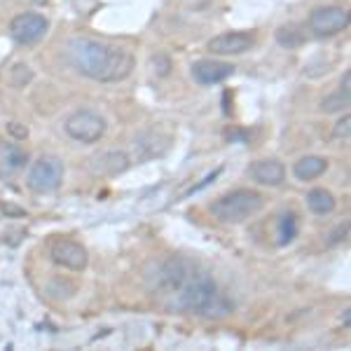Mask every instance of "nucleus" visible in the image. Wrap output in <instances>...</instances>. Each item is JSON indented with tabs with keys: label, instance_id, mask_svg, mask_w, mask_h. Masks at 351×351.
Here are the masks:
<instances>
[{
	"label": "nucleus",
	"instance_id": "f3484780",
	"mask_svg": "<svg viewBox=\"0 0 351 351\" xmlns=\"http://www.w3.org/2000/svg\"><path fill=\"white\" fill-rule=\"evenodd\" d=\"M276 43L284 45V47H288V49H295L304 43V33L293 24L281 26L279 31H276Z\"/></svg>",
	"mask_w": 351,
	"mask_h": 351
},
{
	"label": "nucleus",
	"instance_id": "4be33fe9",
	"mask_svg": "<svg viewBox=\"0 0 351 351\" xmlns=\"http://www.w3.org/2000/svg\"><path fill=\"white\" fill-rule=\"evenodd\" d=\"M349 84H351V73L347 71V73H344V77H342V84H339V89H342V92H351V87H349Z\"/></svg>",
	"mask_w": 351,
	"mask_h": 351
},
{
	"label": "nucleus",
	"instance_id": "7ed1b4c3",
	"mask_svg": "<svg viewBox=\"0 0 351 351\" xmlns=\"http://www.w3.org/2000/svg\"><path fill=\"white\" fill-rule=\"evenodd\" d=\"M265 197L256 190H234L211 204V216L223 225H239L263 211Z\"/></svg>",
	"mask_w": 351,
	"mask_h": 351
},
{
	"label": "nucleus",
	"instance_id": "aec40b11",
	"mask_svg": "<svg viewBox=\"0 0 351 351\" xmlns=\"http://www.w3.org/2000/svg\"><path fill=\"white\" fill-rule=\"evenodd\" d=\"M152 68H155V73L157 75H167L169 73V68H171V61L167 59V56H155V59H152Z\"/></svg>",
	"mask_w": 351,
	"mask_h": 351
},
{
	"label": "nucleus",
	"instance_id": "412c9836",
	"mask_svg": "<svg viewBox=\"0 0 351 351\" xmlns=\"http://www.w3.org/2000/svg\"><path fill=\"white\" fill-rule=\"evenodd\" d=\"M10 132H12V134L16 136V138H26V136H28V129H26V127H19L16 122L10 124Z\"/></svg>",
	"mask_w": 351,
	"mask_h": 351
},
{
	"label": "nucleus",
	"instance_id": "dca6fc26",
	"mask_svg": "<svg viewBox=\"0 0 351 351\" xmlns=\"http://www.w3.org/2000/svg\"><path fill=\"white\" fill-rule=\"evenodd\" d=\"M300 232V218L293 211H286L284 216L279 218V243L281 246H288Z\"/></svg>",
	"mask_w": 351,
	"mask_h": 351
},
{
	"label": "nucleus",
	"instance_id": "2eb2a0df",
	"mask_svg": "<svg viewBox=\"0 0 351 351\" xmlns=\"http://www.w3.org/2000/svg\"><path fill=\"white\" fill-rule=\"evenodd\" d=\"M335 204H337L335 197L324 188H314L307 195V206L316 213V216H328V213H332L335 211Z\"/></svg>",
	"mask_w": 351,
	"mask_h": 351
},
{
	"label": "nucleus",
	"instance_id": "6ab92c4d",
	"mask_svg": "<svg viewBox=\"0 0 351 351\" xmlns=\"http://www.w3.org/2000/svg\"><path fill=\"white\" fill-rule=\"evenodd\" d=\"M349 124H351V117L349 115H344L342 120H339L337 124H335V129H332V138H342V141H349Z\"/></svg>",
	"mask_w": 351,
	"mask_h": 351
},
{
	"label": "nucleus",
	"instance_id": "f257e3e1",
	"mask_svg": "<svg viewBox=\"0 0 351 351\" xmlns=\"http://www.w3.org/2000/svg\"><path fill=\"white\" fill-rule=\"evenodd\" d=\"M150 293L169 311L223 319L232 314V304L218 291L216 281L199 265L185 258H169L150 274Z\"/></svg>",
	"mask_w": 351,
	"mask_h": 351
},
{
	"label": "nucleus",
	"instance_id": "423d86ee",
	"mask_svg": "<svg viewBox=\"0 0 351 351\" xmlns=\"http://www.w3.org/2000/svg\"><path fill=\"white\" fill-rule=\"evenodd\" d=\"M349 26V12L344 8H335V5H328V8H316L309 16V28L314 31V36H337V33L347 31Z\"/></svg>",
	"mask_w": 351,
	"mask_h": 351
},
{
	"label": "nucleus",
	"instance_id": "1a4fd4ad",
	"mask_svg": "<svg viewBox=\"0 0 351 351\" xmlns=\"http://www.w3.org/2000/svg\"><path fill=\"white\" fill-rule=\"evenodd\" d=\"M256 45V36L246 31H230V33H220V36L211 38L206 47L218 56H234L243 54L248 49H253Z\"/></svg>",
	"mask_w": 351,
	"mask_h": 351
},
{
	"label": "nucleus",
	"instance_id": "a211bd4d",
	"mask_svg": "<svg viewBox=\"0 0 351 351\" xmlns=\"http://www.w3.org/2000/svg\"><path fill=\"white\" fill-rule=\"evenodd\" d=\"M349 106V94L342 92V89H337L335 94L326 96L324 101H321V110L324 112H339L342 108H347Z\"/></svg>",
	"mask_w": 351,
	"mask_h": 351
},
{
	"label": "nucleus",
	"instance_id": "ddd939ff",
	"mask_svg": "<svg viewBox=\"0 0 351 351\" xmlns=\"http://www.w3.org/2000/svg\"><path fill=\"white\" fill-rule=\"evenodd\" d=\"M28 155L14 143H0V173H16L24 169Z\"/></svg>",
	"mask_w": 351,
	"mask_h": 351
},
{
	"label": "nucleus",
	"instance_id": "0eeeda50",
	"mask_svg": "<svg viewBox=\"0 0 351 351\" xmlns=\"http://www.w3.org/2000/svg\"><path fill=\"white\" fill-rule=\"evenodd\" d=\"M49 31V21L38 12H24L14 16L10 24V33L19 45H36L40 43Z\"/></svg>",
	"mask_w": 351,
	"mask_h": 351
},
{
	"label": "nucleus",
	"instance_id": "39448f33",
	"mask_svg": "<svg viewBox=\"0 0 351 351\" xmlns=\"http://www.w3.org/2000/svg\"><path fill=\"white\" fill-rule=\"evenodd\" d=\"M66 134L71 136L73 141H77V143L92 145L106 134V120L99 112L77 110L66 120Z\"/></svg>",
	"mask_w": 351,
	"mask_h": 351
},
{
	"label": "nucleus",
	"instance_id": "6e6552de",
	"mask_svg": "<svg viewBox=\"0 0 351 351\" xmlns=\"http://www.w3.org/2000/svg\"><path fill=\"white\" fill-rule=\"evenodd\" d=\"M52 253V260L56 265L66 269H73V271H82L87 267L89 263V256H87V248L77 241H71V239H56L49 248Z\"/></svg>",
	"mask_w": 351,
	"mask_h": 351
},
{
	"label": "nucleus",
	"instance_id": "f8f14e48",
	"mask_svg": "<svg viewBox=\"0 0 351 351\" xmlns=\"http://www.w3.org/2000/svg\"><path fill=\"white\" fill-rule=\"evenodd\" d=\"M253 180H258L260 185H267V188H276L286 180V169L279 160H260L253 164L251 169Z\"/></svg>",
	"mask_w": 351,
	"mask_h": 351
},
{
	"label": "nucleus",
	"instance_id": "4468645a",
	"mask_svg": "<svg viewBox=\"0 0 351 351\" xmlns=\"http://www.w3.org/2000/svg\"><path fill=\"white\" fill-rule=\"evenodd\" d=\"M328 169V160L326 157H316V155H309V157H302L300 162H295L293 167V173H295L298 180H314L319 178Z\"/></svg>",
	"mask_w": 351,
	"mask_h": 351
},
{
	"label": "nucleus",
	"instance_id": "f03ea898",
	"mask_svg": "<svg viewBox=\"0 0 351 351\" xmlns=\"http://www.w3.org/2000/svg\"><path fill=\"white\" fill-rule=\"evenodd\" d=\"M66 56L77 73L96 82H120L134 71V54L127 47L94 38H73L66 45Z\"/></svg>",
	"mask_w": 351,
	"mask_h": 351
},
{
	"label": "nucleus",
	"instance_id": "20e7f679",
	"mask_svg": "<svg viewBox=\"0 0 351 351\" xmlns=\"http://www.w3.org/2000/svg\"><path fill=\"white\" fill-rule=\"evenodd\" d=\"M61 183H64V164H61V160H56V157H40L31 167L26 178V185L33 192H38V195L54 192Z\"/></svg>",
	"mask_w": 351,
	"mask_h": 351
},
{
	"label": "nucleus",
	"instance_id": "9b49d317",
	"mask_svg": "<svg viewBox=\"0 0 351 351\" xmlns=\"http://www.w3.org/2000/svg\"><path fill=\"white\" fill-rule=\"evenodd\" d=\"M89 169H92L94 176H117L129 169V157L122 150H108L104 155L94 157Z\"/></svg>",
	"mask_w": 351,
	"mask_h": 351
},
{
	"label": "nucleus",
	"instance_id": "9d476101",
	"mask_svg": "<svg viewBox=\"0 0 351 351\" xmlns=\"http://www.w3.org/2000/svg\"><path fill=\"white\" fill-rule=\"evenodd\" d=\"M192 77H195L197 84H204V87H211V84H220L234 73V66L225 64V61H213V59H199L192 64Z\"/></svg>",
	"mask_w": 351,
	"mask_h": 351
}]
</instances>
